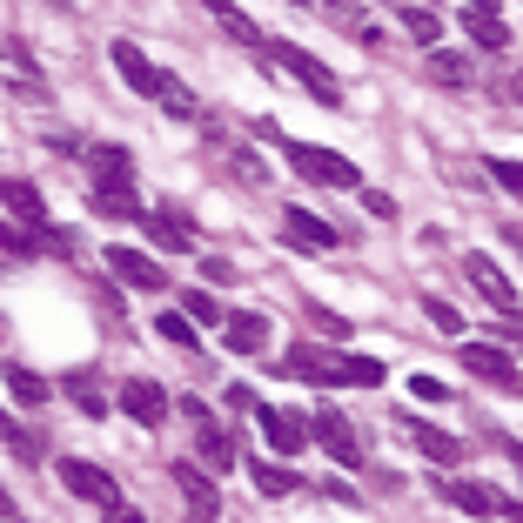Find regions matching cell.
<instances>
[{"label": "cell", "instance_id": "1", "mask_svg": "<svg viewBox=\"0 0 523 523\" xmlns=\"http://www.w3.org/2000/svg\"><path fill=\"white\" fill-rule=\"evenodd\" d=\"M289 168H296L302 182L363 188V168H356V161H342V155H329V148H316V141H289Z\"/></svg>", "mask_w": 523, "mask_h": 523}, {"label": "cell", "instance_id": "2", "mask_svg": "<svg viewBox=\"0 0 523 523\" xmlns=\"http://www.w3.org/2000/svg\"><path fill=\"white\" fill-rule=\"evenodd\" d=\"M463 275H470V289H477V296L490 302V309H497L503 322H517V316H523L517 282H510V275H503L497 262H490V255H463Z\"/></svg>", "mask_w": 523, "mask_h": 523}, {"label": "cell", "instance_id": "3", "mask_svg": "<svg viewBox=\"0 0 523 523\" xmlns=\"http://www.w3.org/2000/svg\"><path fill=\"white\" fill-rule=\"evenodd\" d=\"M275 61H282V68L296 74V81H302L309 94H316L322 108H342V81H336L329 68H322V61L309 54V47H289V41H275Z\"/></svg>", "mask_w": 523, "mask_h": 523}, {"label": "cell", "instance_id": "4", "mask_svg": "<svg viewBox=\"0 0 523 523\" xmlns=\"http://www.w3.org/2000/svg\"><path fill=\"white\" fill-rule=\"evenodd\" d=\"M309 436L336 456L342 470H363V436L349 430V416H342V410H316V416H309Z\"/></svg>", "mask_w": 523, "mask_h": 523}, {"label": "cell", "instance_id": "5", "mask_svg": "<svg viewBox=\"0 0 523 523\" xmlns=\"http://www.w3.org/2000/svg\"><path fill=\"white\" fill-rule=\"evenodd\" d=\"M101 255H108V269L121 275L128 289H141V296H161V289H168V269H161L155 255H141V249H121V242H114V249H101Z\"/></svg>", "mask_w": 523, "mask_h": 523}, {"label": "cell", "instance_id": "6", "mask_svg": "<svg viewBox=\"0 0 523 523\" xmlns=\"http://www.w3.org/2000/svg\"><path fill=\"white\" fill-rule=\"evenodd\" d=\"M94 215H108V222H141L148 208L135 202V175H94Z\"/></svg>", "mask_w": 523, "mask_h": 523}, {"label": "cell", "instance_id": "7", "mask_svg": "<svg viewBox=\"0 0 523 523\" xmlns=\"http://www.w3.org/2000/svg\"><path fill=\"white\" fill-rule=\"evenodd\" d=\"M463 369H470V376H483L490 389H523V369L503 356L497 342H463Z\"/></svg>", "mask_w": 523, "mask_h": 523}, {"label": "cell", "instance_id": "8", "mask_svg": "<svg viewBox=\"0 0 523 523\" xmlns=\"http://www.w3.org/2000/svg\"><path fill=\"white\" fill-rule=\"evenodd\" d=\"M61 483H68L74 497L101 503V510H114V503H121V490H114V477L101 470V463H81V456H61Z\"/></svg>", "mask_w": 523, "mask_h": 523}, {"label": "cell", "instance_id": "9", "mask_svg": "<svg viewBox=\"0 0 523 523\" xmlns=\"http://www.w3.org/2000/svg\"><path fill=\"white\" fill-rule=\"evenodd\" d=\"M121 410L135 416L141 430H155V423H168V389L148 383V376H128V383H121Z\"/></svg>", "mask_w": 523, "mask_h": 523}, {"label": "cell", "instance_id": "10", "mask_svg": "<svg viewBox=\"0 0 523 523\" xmlns=\"http://www.w3.org/2000/svg\"><path fill=\"white\" fill-rule=\"evenodd\" d=\"M282 376H296V383H342V356H322V349L296 342V349L282 356Z\"/></svg>", "mask_w": 523, "mask_h": 523}, {"label": "cell", "instance_id": "11", "mask_svg": "<svg viewBox=\"0 0 523 523\" xmlns=\"http://www.w3.org/2000/svg\"><path fill=\"white\" fill-rule=\"evenodd\" d=\"M108 61H114V74H121V81H128L135 94H161L155 61H148V54H141L135 41H114V47H108Z\"/></svg>", "mask_w": 523, "mask_h": 523}, {"label": "cell", "instance_id": "12", "mask_svg": "<svg viewBox=\"0 0 523 523\" xmlns=\"http://www.w3.org/2000/svg\"><path fill=\"white\" fill-rule=\"evenodd\" d=\"M255 430L275 443V456H296L302 443H309V423H296V416L275 410V403H262V410H255Z\"/></svg>", "mask_w": 523, "mask_h": 523}, {"label": "cell", "instance_id": "13", "mask_svg": "<svg viewBox=\"0 0 523 523\" xmlns=\"http://www.w3.org/2000/svg\"><path fill=\"white\" fill-rule=\"evenodd\" d=\"M443 497H450L456 510H470V517H503V510H510V503H503L490 483H477V477H450L443 483Z\"/></svg>", "mask_w": 523, "mask_h": 523}, {"label": "cell", "instance_id": "14", "mask_svg": "<svg viewBox=\"0 0 523 523\" xmlns=\"http://www.w3.org/2000/svg\"><path fill=\"white\" fill-rule=\"evenodd\" d=\"M222 336L235 356H255V349H269V316L262 309H235V316L222 322Z\"/></svg>", "mask_w": 523, "mask_h": 523}, {"label": "cell", "instance_id": "15", "mask_svg": "<svg viewBox=\"0 0 523 523\" xmlns=\"http://www.w3.org/2000/svg\"><path fill=\"white\" fill-rule=\"evenodd\" d=\"M282 228H289V242H296V249H309V255L336 249V228L322 222V215H309V208H289V215H282Z\"/></svg>", "mask_w": 523, "mask_h": 523}, {"label": "cell", "instance_id": "16", "mask_svg": "<svg viewBox=\"0 0 523 523\" xmlns=\"http://www.w3.org/2000/svg\"><path fill=\"white\" fill-rule=\"evenodd\" d=\"M0 202H7V215H14V222L34 228V235L47 228V202H41V188H34V182H0Z\"/></svg>", "mask_w": 523, "mask_h": 523}, {"label": "cell", "instance_id": "17", "mask_svg": "<svg viewBox=\"0 0 523 523\" xmlns=\"http://www.w3.org/2000/svg\"><path fill=\"white\" fill-rule=\"evenodd\" d=\"M403 430H410V443L430 456V463H463V443H456L450 430H436V423H423V416H410Z\"/></svg>", "mask_w": 523, "mask_h": 523}, {"label": "cell", "instance_id": "18", "mask_svg": "<svg viewBox=\"0 0 523 523\" xmlns=\"http://www.w3.org/2000/svg\"><path fill=\"white\" fill-rule=\"evenodd\" d=\"M175 483H182V497H188V510H195V517H222V490H215L195 463H175Z\"/></svg>", "mask_w": 523, "mask_h": 523}, {"label": "cell", "instance_id": "19", "mask_svg": "<svg viewBox=\"0 0 523 523\" xmlns=\"http://www.w3.org/2000/svg\"><path fill=\"white\" fill-rule=\"evenodd\" d=\"M463 27H470V41L477 47H490V54H497V47H510V21H503L497 7H463Z\"/></svg>", "mask_w": 523, "mask_h": 523}, {"label": "cell", "instance_id": "20", "mask_svg": "<svg viewBox=\"0 0 523 523\" xmlns=\"http://www.w3.org/2000/svg\"><path fill=\"white\" fill-rule=\"evenodd\" d=\"M0 376H7V389H14V403H21V410H47V396H54L47 376H34L27 363H7Z\"/></svg>", "mask_w": 523, "mask_h": 523}, {"label": "cell", "instance_id": "21", "mask_svg": "<svg viewBox=\"0 0 523 523\" xmlns=\"http://www.w3.org/2000/svg\"><path fill=\"white\" fill-rule=\"evenodd\" d=\"M141 222H148V242H161V249H195V235H188V215L182 208H161V215H141Z\"/></svg>", "mask_w": 523, "mask_h": 523}, {"label": "cell", "instance_id": "22", "mask_svg": "<svg viewBox=\"0 0 523 523\" xmlns=\"http://www.w3.org/2000/svg\"><path fill=\"white\" fill-rule=\"evenodd\" d=\"M249 477H255L262 497H296V490H302V477H296V470H282V463H249Z\"/></svg>", "mask_w": 523, "mask_h": 523}, {"label": "cell", "instance_id": "23", "mask_svg": "<svg viewBox=\"0 0 523 523\" xmlns=\"http://www.w3.org/2000/svg\"><path fill=\"white\" fill-rule=\"evenodd\" d=\"M81 403V416H108V403H101V383H94V369H68V383H61Z\"/></svg>", "mask_w": 523, "mask_h": 523}, {"label": "cell", "instance_id": "24", "mask_svg": "<svg viewBox=\"0 0 523 523\" xmlns=\"http://www.w3.org/2000/svg\"><path fill=\"white\" fill-rule=\"evenodd\" d=\"M403 34H410L416 47H436V34H443V21H436V7H403Z\"/></svg>", "mask_w": 523, "mask_h": 523}, {"label": "cell", "instance_id": "25", "mask_svg": "<svg viewBox=\"0 0 523 523\" xmlns=\"http://www.w3.org/2000/svg\"><path fill=\"white\" fill-rule=\"evenodd\" d=\"M182 316L195 322V329H215V322H228V309H222L215 296H202V289H188V296H182Z\"/></svg>", "mask_w": 523, "mask_h": 523}, {"label": "cell", "instance_id": "26", "mask_svg": "<svg viewBox=\"0 0 523 523\" xmlns=\"http://www.w3.org/2000/svg\"><path fill=\"white\" fill-rule=\"evenodd\" d=\"M430 74L443 81V88H463V81H470V54H450V47H436V54H430Z\"/></svg>", "mask_w": 523, "mask_h": 523}, {"label": "cell", "instance_id": "27", "mask_svg": "<svg viewBox=\"0 0 523 523\" xmlns=\"http://www.w3.org/2000/svg\"><path fill=\"white\" fill-rule=\"evenodd\" d=\"M88 168H94V175H135V155H128V148H114V141H101V148L88 155Z\"/></svg>", "mask_w": 523, "mask_h": 523}, {"label": "cell", "instance_id": "28", "mask_svg": "<svg viewBox=\"0 0 523 523\" xmlns=\"http://www.w3.org/2000/svg\"><path fill=\"white\" fill-rule=\"evenodd\" d=\"M195 436H202V456H215V463H228V456H235V443H228V430H222V423L195 416Z\"/></svg>", "mask_w": 523, "mask_h": 523}, {"label": "cell", "instance_id": "29", "mask_svg": "<svg viewBox=\"0 0 523 523\" xmlns=\"http://www.w3.org/2000/svg\"><path fill=\"white\" fill-rule=\"evenodd\" d=\"M383 376H389V369L376 363V356H342V383H363V389H376Z\"/></svg>", "mask_w": 523, "mask_h": 523}, {"label": "cell", "instance_id": "30", "mask_svg": "<svg viewBox=\"0 0 523 523\" xmlns=\"http://www.w3.org/2000/svg\"><path fill=\"white\" fill-rule=\"evenodd\" d=\"M155 329L175 342V349H202V336H195V322L188 316H155Z\"/></svg>", "mask_w": 523, "mask_h": 523}, {"label": "cell", "instance_id": "31", "mask_svg": "<svg viewBox=\"0 0 523 523\" xmlns=\"http://www.w3.org/2000/svg\"><path fill=\"white\" fill-rule=\"evenodd\" d=\"M215 21H222V27H228V34H235V41H249V47H255V41H262V27H255V21H249V14H242V7H215Z\"/></svg>", "mask_w": 523, "mask_h": 523}, {"label": "cell", "instance_id": "32", "mask_svg": "<svg viewBox=\"0 0 523 523\" xmlns=\"http://www.w3.org/2000/svg\"><path fill=\"white\" fill-rule=\"evenodd\" d=\"M423 316H430L436 329H450V336L463 329V316H456V302H443V296H423Z\"/></svg>", "mask_w": 523, "mask_h": 523}, {"label": "cell", "instance_id": "33", "mask_svg": "<svg viewBox=\"0 0 523 523\" xmlns=\"http://www.w3.org/2000/svg\"><path fill=\"white\" fill-rule=\"evenodd\" d=\"M490 182L510 188V195H523V161H490Z\"/></svg>", "mask_w": 523, "mask_h": 523}, {"label": "cell", "instance_id": "34", "mask_svg": "<svg viewBox=\"0 0 523 523\" xmlns=\"http://www.w3.org/2000/svg\"><path fill=\"white\" fill-rule=\"evenodd\" d=\"M302 316L316 322V329H329V336H349V322H342L336 309H322V302H309V309H302Z\"/></svg>", "mask_w": 523, "mask_h": 523}, {"label": "cell", "instance_id": "35", "mask_svg": "<svg viewBox=\"0 0 523 523\" xmlns=\"http://www.w3.org/2000/svg\"><path fill=\"white\" fill-rule=\"evenodd\" d=\"M34 249H47V255H68V249H74V235H68V228H41V235H34Z\"/></svg>", "mask_w": 523, "mask_h": 523}, {"label": "cell", "instance_id": "36", "mask_svg": "<svg viewBox=\"0 0 523 523\" xmlns=\"http://www.w3.org/2000/svg\"><path fill=\"white\" fill-rule=\"evenodd\" d=\"M161 101H168L175 114H195V101L182 94V81H175V74H161Z\"/></svg>", "mask_w": 523, "mask_h": 523}, {"label": "cell", "instance_id": "37", "mask_svg": "<svg viewBox=\"0 0 523 523\" xmlns=\"http://www.w3.org/2000/svg\"><path fill=\"white\" fill-rule=\"evenodd\" d=\"M228 410H242V416H255V410H262V396H255L249 383H228Z\"/></svg>", "mask_w": 523, "mask_h": 523}, {"label": "cell", "instance_id": "38", "mask_svg": "<svg viewBox=\"0 0 523 523\" xmlns=\"http://www.w3.org/2000/svg\"><path fill=\"white\" fill-rule=\"evenodd\" d=\"M0 249H7V255H34V235H21V228L0 222Z\"/></svg>", "mask_w": 523, "mask_h": 523}, {"label": "cell", "instance_id": "39", "mask_svg": "<svg viewBox=\"0 0 523 523\" xmlns=\"http://www.w3.org/2000/svg\"><path fill=\"white\" fill-rule=\"evenodd\" d=\"M410 389H416V396H423V403H443V396H450V389L436 383V376H410Z\"/></svg>", "mask_w": 523, "mask_h": 523}, {"label": "cell", "instance_id": "40", "mask_svg": "<svg viewBox=\"0 0 523 523\" xmlns=\"http://www.w3.org/2000/svg\"><path fill=\"white\" fill-rule=\"evenodd\" d=\"M363 208L376 215V222H389V215H396V202H389V195H376V188H363Z\"/></svg>", "mask_w": 523, "mask_h": 523}, {"label": "cell", "instance_id": "41", "mask_svg": "<svg viewBox=\"0 0 523 523\" xmlns=\"http://www.w3.org/2000/svg\"><path fill=\"white\" fill-rule=\"evenodd\" d=\"M202 275H208V282H235V262H222V255H208V262H202Z\"/></svg>", "mask_w": 523, "mask_h": 523}, {"label": "cell", "instance_id": "42", "mask_svg": "<svg viewBox=\"0 0 523 523\" xmlns=\"http://www.w3.org/2000/svg\"><path fill=\"white\" fill-rule=\"evenodd\" d=\"M108 523H148V517H141V510H128V503H114V510H108Z\"/></svg>", "mask_w": 523, "mask_h": 523}, {"label": "cell", "instance_id": "43", "mask_svg": "<svg viewBox=\"0 0 523 523\" xmlns=\"http://www.w3.org/2000/svg\"><path fill=\"white\" fill-rule=\"evenodd\" d=\"M21 510H14V497H7V483H0V523H14Z\"/></svg>", "mask_w": 523, "mask_h": 523}, {"label": "cell", "instance_id": "44", "mask_svg": "<svg viewBox=\"0 0 523 523\" xmlns=\"http://www.w3.org/2000/svg\"><path fill=\"white\" fill-rule=\"evenodd\" d=\"M510 101H517V108H523V68L510 74Z\"/></svg>", "mask_w": 523, "mask_h": 523}, {"label": "cell", "instance_id": "45", "mask_svg": "<svg viewBox=\"0 0 523 523\" xmlns=\"http://www.w3.org/2000/svg\"><path fill=\"white\" fill-rule=\"evenodd\" d=\"M503 450H510V463H517V477H523V443H503Z\"/></svg>", "mask_w": 523, "mask_h": 523}, {"label": "cell", "instance_id": "46", "mask_svg": "<svg viewBox=\"0 0 523 523\" xmlns=\"http://www.w3.org/2000/svg\"><path fill=\"white\" fill-rule=\"evenodd\" d=\"M503 235H510V242H517V249H523V228H503Z\"/></svg>", "mask_w": 523, "mask_h": 523}, {"label": "cell", "instance_id": "47", "mask_svg": "<svg viewBox=\"0 0 523 523\" xmlns=\"http://www.w3.org/2000/svg\"><path fill=\"white\" fill-rule=\"evenodd\" d=\"M503 517H517V523H523V503H510V510H503Z\"/></svg>", "mask_w": 523, "mask_h": 523}]
</instances>
